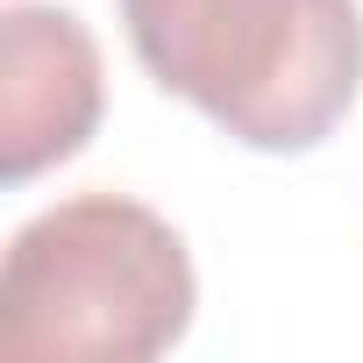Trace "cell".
Listing matches in <instances>:
<instances>
[{"instance_id": "3", "label": "cell", "mask_w": 363, "mask_h": 363, "mask_svg": "<svg viewBox=\"0 0 363 363\" xmlns=\"http://www.w3.org/2000/svg\"><path fill=\"white\" fill-rule=\"evenodd\" d=\"M107 107L100 43L72 8L15 0L0 15V178L29 186L50 164H72Z\"/></svg>"}, {"instance_id": "1", "label": "cell", "mask_w": 363, "mask_h": 363, "mask_svg": "<svg viewBox=\"0 0 363 363\" xmlns=\"http://www.w3.org/2000/svg\"><path fill=\"white\" fill-rule=\"evenodd\" d=\"M157 93L264 157L320 150L363 93L356 0H114Z\"/></svg>"}, {"instance_id": "2", "label": "cell", "mask_w": 363, "mask_h": 363, "mask_svg": "<svg viewBox=\"0 0 363 363\" xmlns=\"http://www.w3.org/2000/svg\"><path fill=\"white\" fill-rule=\"evenodd\" d=\"M200 306L193 250L128 193H72L0 257V363H150Z\"/></svg>"}]
</instances>
